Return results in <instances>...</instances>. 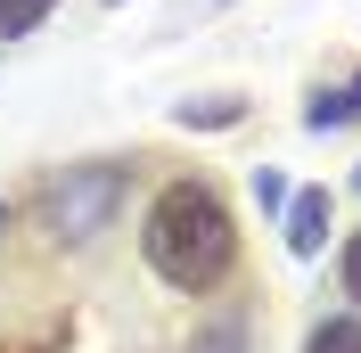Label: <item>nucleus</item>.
Masks as SVG:
<instances>
[{
    "instance_id": "nucleus-1",
    "label": "nucleus",
    "mask_w": 361,
    "mask_h": 353,
    "mask_svg": "<svg viewBox=\"0 0 361 353\" xmlns=\"http://www.w3.org/2000/svg\"><path fill=\"white\" fill-rule=\"evenodd\" d=\"M140 246H148V263L157 280H173L180 296H214L238 263V230H230V205L205 189V181H173L148 222H140Z\"/></svg>"
},
{
    "instance_id": "nucleus-2",
    "label": "nucleus",
    "mask_w": 361,
    "mask_h": 353,
    "mask_svg": "<svg viewBox=\"0 0 361 353\" xmlns=\"http://www.w3.org/2000/svg\"><path fill=\"white\" fill-rule=\"evenodd\" d=\"M115 198H123V173H115V164L66 173L58 189H49V230H58V239H90V230H107Z\"/></svg>"
},
{
    "instance_id": "nucleus-3",
    "label": "nucleus",
    "mask_w": 361,
    "mask_h": 353,
    "mask_svg": "<svg viewBox=\"0 0 361 353\" xmlns=\"http://www.w3.org/2000/svg\"><path fill=\"white\" fill-rule=\"evenodd\" d=\"M320 239H329V189L288 198V246H295V255H320Z\"/></svg>"
},
{
    "instance_id": "nucleus-4",
    "label": "nucleus",
    "mask_w": 361,
    "mask_h": 353,
    "mask_svg": "<svg viewBox=\"0 0 361 353\" xmlns=\"http://www.w3.org/2000/svg\"><path fill=\"white\" fill-rule=\"evenodd\" d=\"M49 8H58V0H0V42H8V33H33Z\"/></svg>"
},
{
    "instance_id": "nucleus-5",
    "label": "nucleus",
    "mask_w": 361,
    "mask_h": 353,
    "mask_svg": "<svg viewBox=\"0 0 361 353\" xmlns=\"http://www.w3.org/2000/svg\"><path fill=\"white\" fill-rule=\"evenodd\" d=\"M304 353H361V321H320Z\"/></svg>"
},
{
    "instance_id": "nucleus-6",
    "label": "nucleus",
    "mask_w": 361,
    "mask_h": 353,
    "mask_svg": "<svg viewBox=\"0 0 361 353\" xmlns=\"http://www.w3.org/2000/svg\"><path fill=\"white\" fill-rule=\"evenodd\" d=\"M238 345H247V337H238V321H222V329L197 337V353H238Z\"/></svg>"
},
{
    "instance_id": "nucleus-7",
    "label": "nucleus",
    "mask_w": 361,
    "mask_h": 353,
    "mask_svg": "<svg viewBox=\"0 0 361 353\" xmlns=\"http://www.w3.org/2000/svg\"><path fill=\"white\" fill-rule=\"evenodd\" d=\"M345 296H353V304H361V230H353V239H345Z\"/></svg>"
},
{
    "instance_id": "nucleus-8",
    "label": "nucleus",
    "mask_w": 361,
    "mask_h": 353,
    "mask_svg": "<svg viewBox=\"0 0 361 353\" xmlns=\"http://www.w3.org/2000/svg\"><path fill=\"white\" fill-rule=\"evenodd\" d=\"M353 115H361V74H353V90H345V124H353Z\"/></svg>"
},
{
    "instance_id": "nucleus-9",
    "label": "nucleus",
    "mask_w": 361,
    "mask_h": 353,
    "mask_svg": "<svg viewBox=\"0 0 361 353\" xmlns=\"http://www.w3.org/2000/svg\"><path fill=\"white\" fill-rule=\"evenodd\" d=\"M353 189H361V173H353Z\"/></svg>"
}]
</instances>
